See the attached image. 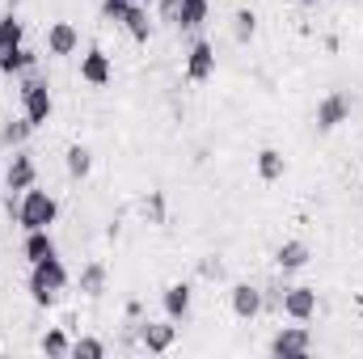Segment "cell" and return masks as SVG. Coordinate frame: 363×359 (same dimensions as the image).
Masks as SVG:
<instances>
[{
  "mask_svg": "<svg viewBox=\"0 0 363 359\" xmlns=\"http://www.w3.org/2000/svg\"><path fill=\"white\" fill-rule=\"evenodd\" d=\"M254 165H258V178L262 182H279L287 174V157H283L279 148H262V153L254 157Z\"/></svg>",
  "mask_w": 363,
  "mask_h": 359,
  "instance_id": "7402d4cb",
  "label": "cell"
},
{
  "mask_svg": "<svg viewBox=\"0 0 363 359\" xmlns=\"http://www.w3.org/2000/svg\"><path fill=\"white\" fill-rule=\"evenodd\" d=\"M68 283H72V275L64 267V258L51 254V258H43V263L30 267V300H34L38 309H51V304L68 292Z\"/></svg>",
  "mask_w": 363,
  "mask_h": 359,
  "instance_id": "6da1fadb",
  "label": "cell"
},
{
  "mask_svg": "<svg viewBox=\"0 0 363 359\" xmlns=\"http://www.w3.org/2000/svg\"><path fill=\"white\" fill-rule=\"evenodd\" d=\"M351 118V97L347 93H325L317 101V131H338Z\"/></svg>",
  "mask_w": 363,
  "mask_h": 359,
  "instance_id": "9c48e42d",
  "label": "cell"
},
{
  "mask_svg": "<svg viewBox=\"0 0 363 359\" xmlns=\"http://www.w3.org/2000/svg\"><path fill=\"white\" fill-rule=\"evenodd\" d=\"M30 186H38V161H34L26 148H13L9 170H4V190H9V194H21V190H30Z\"/></svg>",
  "mask_w": 363,
  "mask_h": 359,
  "instance_id": "277c9868",
  "label": "cell"
},
{
  "mask_svg": "<svg viewBox=\"0 0 363 359\" xmlns=\"http://www.w3.org/2000/svg\"><path fill=\"white\" fill-rule=\"evenodd\" d=\"M77 287H81V296L97 300V296L106 292V263H85L81 275H77Z\"/></svg>",
  "mask_w": 363,
  "mask_h": 359,
  "instance_id": "44dd1931",
  "label": "cell"
},
{
  "mask_svg": "<svg viewBox=\"0 0 363 359\" xmlns=\"http://www.w3.org/2000/svg\"><path fill=\"white\" fill-rule=\"evenodd\" d=\"M135 4H148V0H135Z\"/></svg>",
  "mask_w": 363,
  "mask_h": 359,
  "instance_id": "836d02e7",
  "label": "cell"
},
{
  "mask_svg": "<svg viewBox=\"0 0 363 359\" xmlns=\"http://www.w3.org/2000/svg\"><path fill=\"white\" fill-rule=\"evenodd\" d=\"M127 4H131V0H101V17H106V21H123Z\"/></svg>",
  "mask_w": 363,
  "mask_h": 359,
  "instance_id": "4316f807",
  "label": "cell"
},
{
  "mask_svg": "<svg viewBox=\"0 0 363 359\" xmlns=\"http://www.w3.org/2000/svg\"><path fill=\"white\" fill-rule=\"evenodd\" d=\"M216 77V47L207 38H194V47L186 51V81L190 85H203Z\"/></svg>",
  "mask_w": 363,
  "mask_h": 359,
  "instance_id": "5b68a950",
  "label": "cell"
},
{
  "mask_svg": "<svg viewBox=\"0 0 363 359\" xmlns=\"http://www.w3.org/2000/svg\"><path fill=\"white\" fill-rule=\"evenodd\" d=\"M161 21L178 26V0H161Z\"/></svg>",
  "mask_w": 363,
  "mask_h": 359,
  "instance_id": "f546056e",
  "label": "cell"
},
{
  "mask_svg": "<svg viewBox=\"0 0 363 359\" xmlns=\"http://www.w3.org/2000/svg\"><path fill=\"white\" fill-rule=\"evenodd\" d=\"M271 355H308L313 351V334L304 330V326H283V330H274L271 347H267Z\"/></svg>",
  "mask_w": 363,
  "mask_h": 359,
  "instance_id": "ba28073f",
  "label": "cell"
},
{
  "mask_svg": "<svg viewBox=\"0 0 363 359\" xmlns=\"http://www.w3.org/2000/svg\"><path fill=\"white\" fill-rule=\"evenodd\" d=\"M140 343L148 355H165L174 343H178V321H140Z\"/></svg>",
  "mask_w": 363,
  "mask_h": 359,
  "instance_id": "52a82bcc",
  "label": "cell"
},
{
  "mask_svg": "<svg viewBox=\"0 0 363 359\" xmlns=\"http://www.w3.org/2000/svg\"><path fill=\"white\" fill-rule=\"evenodd\" d=\"M38 347H43V355H55V359H60V355H72V343H68V334H64L60 326H55V330H47Z\"/></svg>",
  "mask_w": 363,
  "mask_h": 359,
  "instance_id": "d4e9b609",
  "label": "cell"
},
{
  "mask_svg": "<svg viewBox=\"0 0 363 359\" xmlns=\"http://www.w3.org/2000/svg\"><path fill=\"white\" fill-rule=\"evenodd\" d=\"M211 13V0H178V30H199Z\"/></svg>",
  "mask_w": 363,
  "mask_h": 359,
  "instance_id": "603a6c76",
  "label": "cell"
},
{
  "mask_svg": "<svg viewBox=\"0 0 363 359\" xmlns=\"http://www.w3.org/2000/svg\"><path fill=\"white\" fill-rule=\"evenodd\" d=\"M4 194H9V190H4V182H0V203H4Z\"/></svg>",
  "mask_w": 363,
  "mask_h": 359,
  "instance_id": "1f68e13d",
  "label": "cell"
},
{
  "mask_svg": "<svg viewBox=\"0 0 363 359\" xmlns=\"http://www.w3.org/2000/svg\"><path fill=\"white\" fill-rule=\"evenodd\" d=\"M300 4H308V9H313V4H321V0H300Z\"/></svg>",
  "mask_w": 363,
  "mask_h": 359,
  "instance_id": "d6a6232c",
  "label": "cell"
},
{
  "mask_svg": "<svg viewBox=\"0 0 363 359\" xmlns=\"http://www.w3.org/2000/svg\"><path fill=\"white\" fill-rule=\"evenodd\" d=\"M118 26H123V30L131 34V43H140V47H144V43L152 38V17H148V4H135V0H131Z\"/></svg>",
  "mask_w": 363,
  "mask_h": 359,
  "instance_id": "5bb4252c",
  "label": "cell"
},
{
  "mask_svg": "<svg viewBox=\"0 0 363 359\" xmlns=\"http://www.w3.org/2000/svg\"><path fill=\"white\" fill-rule=\"evenodd\" d=\"M17 47H26V26H21L17 13H4L0 17V55H9Z\"/></svg>",
  "mask_w": 363,
  "mask_h": 359,
  "instance_id": "d6986e66",
  "label": "cell"
},
{
  "mask_svg": "<svg viewBox=\"0 0 363 359\" xmlns=\"http://www.w3.org/2000/svg\"><path fill=\"white\" fill-rule=\"evenodd\" d=\"M190 304H194L190 283H169V287L161 292V309H165L169 321H186V317H190Z\"/></svg>",
  "mask_w": 363,
  "mask_h": 359,
  "instance_id": "4fadbf2b",
  "label": "cell"
},
{
  "mask_svg": "<svg viewBox=\"0 0 363 359\" xmlns=\"http://www.w3.org/2000/svg\"><path fill=\"white\" fill-rule=\"evenodd\" d=\"M34 64H38V55L30 47H17V51L0 55V77H26V72H34Z\"/></svg>",
  "mask_w": 363,
  "mask_h": 359,
  "instance_id": "ac0fdd59",
  "label": "cell"
},
{
  "mask_svg": "<svg viewBox=\"0 0 363 359\" xmlns=\"http://www.w3.org/2000/svg\"><path fill=\"white\" fill-rule=\"evenodd\" d=\"M148 211H152V220H157V224L165 220V194H161V190H152V194H148Z\"/></svg>",
  "mask_w": 363,
  "mask_h": 359,
  "instance_id": "f1b7e54d",
  "label": "cell"
},
{
  "mask_svg": "<svg viewBox=\"0 0 363 359\" xmlns=\"http://www.w3.org/2000/svg\"><path fill=\"white\" fill-rule=\"evenodd\" d=\"M308 258H313V250L304 245V241H283L279 250H274V267L283 270H300V267H308Z\"/></svg>",
  "mask_w": 363,
  "mask_h": 359,
  "instance_id": "e0dca14e",
  "label": "cell"
},
{
  "mask_svg": "<svg viewBox=\"0 0 363 359\" xmlns=\"http://www.w3.org/2000/svg\"><path fill=\"white\" fill-rule=\"evenodd\" d=\"M64 170H68L72 182H85L93 174V153L85 148V144H72V148L64 153Z\"/></svg>",
  "mask_w": 363,
  "mask_h": 359,
  "instance_id": "ffe728a7",
  "label": "cell"
},
{
  "mask_svg": "<svg viewBox=\"0 0 363 359\" xmlns=\"http://www.w3.org/2000/svg\"><path fill=\"white\" fill-rule=\"evenodd\" d=\"M72 355L77 359H106V343L101 338H77L72 343Z\"/></svg>",
  "mask_w": 363,
  "mask_h": 359,
  "instance_id": "484cf974",
  "label": "cell"
},
{
  "mask_svg": "<svg viewBox=\"0 0 363 359\" xmlns=\"http://www.w3.org/2000/svg\"><path fill=\"white\" fill-rule=\"evenodd\" d=\"M51 254H60L55 250V237H51V228H34V233H26V241H21V258L34 267V263H43V258H51Z\"/></svg>",
  "mask_w": 363,
  "mask_h": 359,
  "instance_id": "9a60e30c",
  "label": "cell"
},
{
  "mask_svg": "<svg viewBox=\"0 0 363 359\" xmlns=\"http://www.w3.org/2000/svg\"><path fill=\"white\" fill-rule=\"evenodd\" d=\"M283 317H291V321H313L317 317V287H308V283H300V287H283Z\"/></svg>",
  "mask_w": 363,
  "mask_h": 359,
  "instance_id": "8992f818",
  "label": "cell"
},
{
  "mask_svg": "<svg viewBox=\"0 0 363 359\" xmlns=\"http://www.w3.org/2000/svg\"><path fill=\"white\" fill-rule=\"evenodd\" d=\"M254 34H258V13H254V9H237V13H233V38L245 47Z\"/></svg>",
  "mask_w": 363,
  "mask_h": 359,
  "instance_id": "cb8c5ba5",
  "label": "cell"
},
{
  "mask_svg": "<svg viewBox=\"0 0 363 359\" xmlns=\"http://www.w3.org/2000/svg\"><path fill=\"white\" fill-rule=\"evenodd\" d=\"M77 47H81V30L72 21H51L47 26V55L64 60V55H77Z\"/></svg>",
  "mask_w": 363,
  "mask_h": 359,
  "instance_id": "8fae6325",
  "label": "cell"
},
{
  "mask_svg": "<svg viewBox=\"0 0 363 359\" xmlns=\"http://www.w3.org/2000/svg\"><path fill=\"white\" fill-rule=\"evenodd\" d=\"M21 114H26L34 127H47L51 114H55V97H51V89H47V81L34 77V72L21 77Z\"/></svg>",
  "mask_w": 363,
  "mask_h": 359,
  "instance_id": "3957f363",
  "label": "cell"
},
{
  "mask_svg": "<svg viewBox=\"0 0 363 359\" xmlns=\"http://www.w3.org/2000/svg\"><path fill=\"white\" fill-rule=\"evenodd\" d=\"M30 136H34V123H30L26 114H21V118H4V123H0V148H9V153H13V148H26V144H30Z\"/></svg>",
  "mask_w": 363,
  "mask_h": 359,
  "instance_id": "2e32d148",
  "label": "cell"
},
{
  "mask_svg": "<svg viewBox=\"0 0 363 359\" xmlns=\"http://www.w3.org/2000/svg\"><path fill=\"white\" fill-rule=\"evenodd\" d=\"M140 313H144V304H140V300H127V321H135Z\"/></svg>",
  "mask_w": 363,
  "mask_h": 359,
  "instance_id": "4dcf8cb0",
  "label": "cell"
},
{
  "mask_svg": "<svg viewBox=\"0 0 363 359\" xmlns=\"http://www.w3.org/2000/svg\"><path fill=\"white\" fill-rule=\"evenodd\" d=\"M55 220H60V199L51 190H43V186L21 190V199H17V224H21V233L51 228Z\"/></svg>",
  "mask_w": 363,
  "mask_h": 359,
  "instance_id": "7a4b0ae2",
  "label": "cell"
},
{
  "mask_svg": "<svg viewBox=\"0 0 363 359\" xmlns=\"http://www.w3.org/2000/svg\"><path fill=\"white\" fill-rule=\"evenodd\" d=\"M110 77H114L110 55H106L101 47H89V51L81 55V81H85V85H93V89H101V85H110Z\"/></svg>",
  "mask_w": 363,
  "mask_h": 359,
  "instance_id": "7c38bea8",
  "label": "cell"
},
{
  "mask_svg": "<svg viewBox=\"0 0 363 359\" xmlns=\"http://www.w3.org/2000/svg\"><path fill=\"white\" fill-rule=\"evenodd\" d=\"M199 275H203V279H220V275H224V263H220L216 254H207V258L199 263Z\"/></svg>",
  "mask_w": 363,
  "mask_h": 359,
  "instance_id": "83f0119b",
  "label": "cell"
},
{
  "mask_svg": "<svg viewBox=\"0 0 363 359\" xmlns=\"http://www.w3.org/2000/svg\"><path fill=\"white\" fill-rule=\"evenodd\" d=\"M228 304H233V317L237 321H254L262 313V287L254 283H233L228 287Z\"/></svg>",
  "mask_w": 363,
  "mask_h": 359,
  "instance_id": "30bf717a",
  "label": "cell"
}]
</instances>
